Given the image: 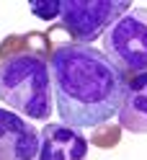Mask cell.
Returning a JSON list of instances; mask_svg holds the SVG:
<instances>
[{"label": "cell", "mask_w": 147, "mask_h": 160, "mask_svg": "<svg viewBox=\"0 0 147 160\" xmlns=\"http://www.w3.org/2000/svg\"><path fill=\"white\" fill-rule=\"evenodd\" d=\"M129 11L132 3L126 0H60L57 28L72 44H91Z\"/></svg>", "instance_id": "3957f363"}, {"label": "cell", "mask_w": 147, "mask_h": 160, "mask_svg": "<svg viewBox=\"0 0 147 160\" xmlns=\"http://www.w3.org/2000/svg\"><path fill=\"white\" fill-rule=\"evenodd\" d=\"M88 139L83 129L67 124H47L39 132L36 160H88Z\"/></svg>", "instance_id": "8992f818"}, {"label": "cell", "mask_w": 147, "mask_h": 160, "mask_svg": "<svg viewBox=\"0 0 147 160\" xmlns=\"http://www.w3.org/2000/svg\"><path fill=\"white\" fill-rule=\"evenodd\" d=\"M119 137H121V127H116V124H101V127H96V129H93L91 142H93L96 147L111 150L116 142H119Z\"/></svg>", "instance_id": "ba28073f"}, {"label": "cell", "mask_w": 147, "mask_h": 160, "mask_svg": "<svg viewBox=\"0 0 147 160\" xmlns=\"http://www.w3.org/2000/svg\"><path fill=\"white\" fill-rule=\"evenodd\" d=\"M54 106L62 124L96 129L119 116L126 75L93 44H62L49 57Z\"/></svg>", "instance_id": "6da1fadb"}, {"label": "cell", "mask_w": 147, "mask_h": 160, "mask_svg": "<svg viewBox=\"0 0 147 160\" xmlns=\"http://www.w3.org/2000/svg\"><path fill=\"white\" fill-rule=\"evenodd\" d=\"M28 8L42 21H57L60 18V0H34V3H28Z\"/></svg>", "instance_id": "9c48e42d"}, {"label": "cell", "mask_w": 147, "mask_h": 160, "mask_svg": "<svg viewBox=\"0 0 147 160\" xmlns=\"http://www.w3.org/2000/svg\"><path fill=\"white\" fill-rule=\"evenodd\" d=\"M119 127L134 134H147V72L129 80L126 96L119 111Z\"/></svg>", "instance_id": "52a82bcc"}, {"label": "cell", "mask_w": 147, "mask_h": 160, "mask_svg": "<svg viewBox=\"0 0 147 160\" xmlns=\"http://www.w3.org/2000/svg\"><path fill=\"white\" fill-rule=\"evenodd\" d=\"M103 54L124 75L147 72V8H132L103 34Z\"/></svg>", "instance_id": "277c9868"}, {"label": "cell", "mask_w": 147, "mask_h": 160, "mask_svg": "<svg viewBox=\"0 0 147 160\" xmlns=\"http://www.w3.org/2000/svg\"><path fill=\"white\" fill-rule=\"evenodd\" d=\"M36 127L11 108H0V160H36Z\"/></svg>", "instance_id": "5b68a950"}, {"label": "cell", "mask_w": 147, "mask_h": 160, "mask_svg": "<svg viewBox=\"0 0 147 160\" xmlns=\"http://www.w3.org/2000/svg\"><path fill=\"white\" fill-rule=\"evenodd\" d=\"M0 101L26 119L47 122L54 111L49 59L18 52L0 59Z\"/></svg>", "instance_id": "7a4b0ae2"}]
</instances>
